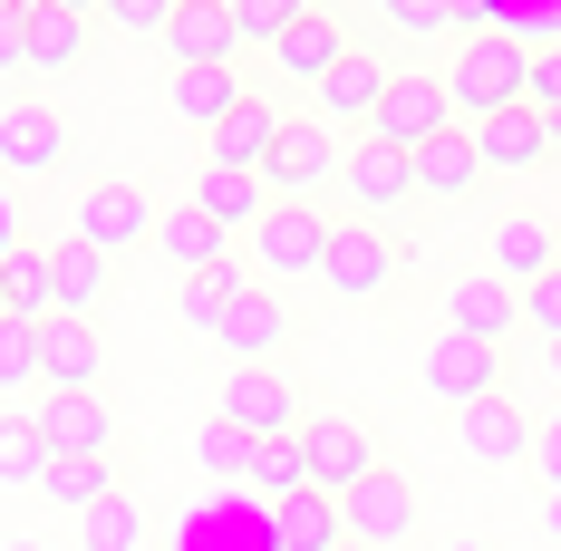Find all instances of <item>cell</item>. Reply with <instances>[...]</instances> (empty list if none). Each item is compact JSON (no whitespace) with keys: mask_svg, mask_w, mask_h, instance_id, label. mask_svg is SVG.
<instances>
[{"mask_svg":"<svg viewBox=\"0 0 561 551\" xmlns=\"http://www.w3.org/2000/svg\"><path fill=\"white\" fill-rule=\"evenodd\" d=\"M523 88H533V49H523V39H504V30H474V39L446 58V97H455V116H465V126L523 107Z\"/></svg>","mask_w":561,"mask_h":551,"instance_id":"cell-1","label":"cell"},{"mask_svg":"<svg viewBox=\"0 0 561 551\" xmlns=\"http://www.w3.org/2000/svg\"><path fill=\"white\" fill-rule=\"evenodd\" d=\"M339 126L330 116H290L280 126V146H272V165H262V184H272V204H310L320 184H339Z\"/></svg>","mask_w":561,"mask_h":551,"instance_id":"cell-2","label":"cell"},{"mask_svg":"<svg viewBox=\"0 0 561 551\" xmlns=\"http://www.w3.org/2000/svg\"><path fill=\"white\" fill-rule=\"evenodd\" d=\"M330 214H310V204H272V214L252 222V272L262 280H300V272H320L330 262Z\"/></svg>","mask_w":561,"mask_h":551,"instance_id":"cell-3","label":"cell"},{"mask_svg":"<svg viewBox=\"0 0 561 551\" xmlns=\"http://www.w3.org/2000/svg\"><path fill=\"white\" fill-rule=\"evenodd\" d=\"M214 416H232V426H242V436H300V426H310V406H300V387L280 378V368H232L224 378V397H214Z\"/></svg>","mask_w":561,"mask_h":551,"instance_id":"cell-4","label":"cell"},{"mask_svg":"<svg viewBox=\"0 0 561 551\" xmlns=\"http://www.w3.org/2000/svg\"><path fill=\"white\" fill-rule=\"evenodd\" d=\"M455 455H465V464H484V474H504V464H533V416H523L504 387H494V397L455 406Z\"/></svg>","mask_w":561,"mask_h":551,"instance_id":"cell-5","label":"cell"},{"mask_svg":"<svg viewBox=\"0 0 561 551\" xmlns=\"http://www.w3.org/2000/svg\"><path fill=\"white\" fill-rule=\"evenodd\" d=\"M339 184H348V204H368V214H397L407 194H416V146H397V136H348V156H339Z\"/></svg>","mask_w":561,"mask_h":551,"instance_id":"cell-6","label":"cell"},{"mask_svg":"<svg viewBox=\"0 0 561 551\" xmlns=\"http://www.w3.org/2000/svg\"><path fill=\"white\" fill-rule=\"evenodd\" d=\"M300 455H310V484H320V494H348L358 474H378V436H368V416H348V406L310 416V426H300Z\"/></svg>","mask_w":561,"mask_h":551,"instance_id":"cell-7","label":"cell"},{"mask_svg":"<svg viewBox=\"0 0 561 551\" xmlns=\"http://www.w3.org/2000/svg\"><path fill=\"white\" fill-rule=\"evenodd\" d=\"M339 513H348V542L397 551L407 532H416V484H407L397 464H378V474H358V484L339 494Z\"/></svg>","mask_w":561,"mask_h":551,"instance_id":"cell-8","label":"cell"},{"mask_svg":"<svg viewBox=\"0 0 561 551\" xmlns=\"http://www.w3.org/2000/svg\"><path fill=\"white\" fill-rule=\"evenodd\" d=\"M504 387V348L474 330H436L426 338V397H455V406H474V397H494Z\"/></svg>","mask_w":561,"mask_h":551,"instance_id":"cell-9","label":"cell"},{"mask_svg":"<svg viewBox=\"0 0 561 551\" xmlns=\"http://www.w3.org/2000/svg\"><path fill=\"white\" fill-rule=\"evenodd\" d=\"M397 262H407V242L368 232V222H339V232H330V262H320V280H330L339 300H378V290L397 280Z\"/></svg>","mask_w":561,"mask_h":551,"instance_id":"cell-10","label":"cell"},{"mask_svg":"<svg viewBox=\"0 0 561 551\" xmlns=\"http://www.w3.org/2000/svg\"><path fill=\"white\" fill-rule=\"evenodd\" d=\"M484 272L513 280V290L552 280V272H561V232H552V214H504L494 232H484Z\"/></svg>","mask_w":561,"mask_h":551,"instance_id":"cell-11","label":"cell"},{"mask_svg":"<svg viewBox=\"0 0 561 551\" xmlns=\"http://www.w3.org/2000/svg\"><path fill=\"white\" fill-rule=\"evenodd\" d=\"M30 416H39L49 455H116V406L88 397V387H58V397H39Z\"/></svg>","mask_w":561,"mask_h":551,"instance_id":"cell-12","label":"cell"},{"mask_svg":"<svg viewBox=\"0 0 561 551\" xmlns=\"http://www.w3.org/2000/svg\"><path fill=\"white\" fill-rule=\"evenodd\" d=\"M388 88H397V78L378 68V58H368V49H348L330 78L310 88V107L330 116V126H358V136H368V126H378V107H388Z\"/></svg>","mask_w":561,"mask_h":551,"instance_id":"cell-13","label":"cell"},{"mask_svg":"<svg viewBox=\"0 0 561 551\" xmlns=\"http://www.w3.org/2000/svg\"><path fill=\"white\" fill-rule=\"evenodd\" d=\"M156 204H146V184H98L88 204H78V242H98V252H126V242H156Z\"/></svg>","mask_w":561,"mask_h":551,"instance_id":"cell-14","label":"cell"},{"mask_svg":"<svg viewBox=\"0 0 561 551\" xmlns=\"http://www.w3.org/2000/svg\"><path fill=\"white\" fill-rule=\"evenodd\" d=\"M339 542H348V513H339V494H320V484L262 513V551H339Z\"/></svg>","mask_w":561,"mask_h":551,"instance_id":"cell-15","label":"cell"},{"mask_svg":"<svg viewBox=\"0 0 561 551\" xmlns=\"http://www.w3.org/2000/svg\"><path fill=\"white\" fill-rule=\"evenodd\" d=\"M474 184H484V146H474V126H446V136L416 146V194H426V204H465Z\"/></svg>","mask_w":561,"mask_h":551,"instance_id":"cell-16","label":"cell"},{"mask_svg":"<svg viewBox=\"0 0 561 551\" xmlns=\"http://www.w3.org/2000/svg\"><path fill=\"white\" fill-rule=\"evenodd\" d=\"M513 320H523V290H513V280H494V272H455L446 280V330H474V338L504 348Z\"/></svg>","mask_w":561,"mask_h":551,"instance_id":"cell-17","label":"cell"},{"mask_svg":"<svg viewBox=\"0 0 561 551\" xmlns=\"http://www.w3.org/2000/svg\"><path fill=\"white\" fill-rule=\"evenodd\" d=\"M58 156H68V126H58L39 97H10V107H0V165L10 174H49Z\"/></svg>","mask_w":561,"mask_h":551,"instance_id":"cell-18","label":"cell"},{"mask_svg":"<svg viewBox=\"0 0 561 551\" xmlns=\"http://www.w3.org/2000/svg\"><path fill=\"white\" fill-rule=\"evenodd\" d=\"M339 58H348V30H339L330 10H300V20H290V30H280V49H272V68H280V78H290V88H320V78H330Z\"/></svg>","mask_w":561,"mask_h":551,"instance_id":"cell-19","label":"cell"},{"mask_svg":"<svg viewBox=\"0 0 561 551\" xmlns=\"http://www.w3.org/2000/svg\"><path fill=\"white\" fill-rule=\"evenodd\" d=\"M174 68H232V49H242V30H232V0H184L165 30Z\"/></svg>","mask_w":561,"mask_h":551,"instance_id":"cell-20","label":"cell"},{"mask_svg":"<svg viewBox=\"0 0 561 551\" xmlns=\"http://www.w3.org/2000/svg\"><path fill=\"white\" fill-rule=\"evenodd\" d=\"M474 146H484V174H533L552 165V126H542V107H504L474 126Z\"/></svg>","mask_w":561,"mask_h":551,"instance_id":"cell-21","label":"cell"},{"mask_svg":"<svg viewBox=\"0 0 561 551\" xmlns=\"http://www.w3.org/2000/svg\"><path fill=\"white\" fill-rule=\"evenodd\" d=\"M214 338L232 348V368H272L280 348H290V310H280L272 290H242V300H232V320H224Z\"/></svg>","mask_w":561,"mask_h":551,"instance_id":"cell-22","label":"cell"},{"mask_svg":"<svg viewBox=\"0 0 561 551\" xmlns=\"http://www.w3.org/2000/svg\"><path fill=\"white\" fill-rule=\"evenodd\" d=\"M98 368H107V338H98V320H39V378L49 387H98Z\"/></svg>","mask_w":561,"mask_h":551,"instance_id":"cell-23","label":"cell"},{"mask_svg":"<svg viewBox=\"0 0 561 551\" xmlns=\"http://www.w3.org/2000/svg\"><path fill=\"white\" fill-rule=\"evenodd\" d=\"M156 252H165L174 272L194 280V272H214V262H232V232L214 214H204V204H194V194H184V204H174L165 222H156Z\"/></svg>","mask_w":561,"mask_h":551,"instance_id":"cell-24","label":"cell"},{"mask_svg":"<svg viewBox=\"0 0 561 551\" xmlns=\"http://www.w3.org/2000/svg\"><path fill=\"white\" fill-rule=\"evenodd\" d=\"M446 126H455L446 78H397L388 107H378V136H397V146H426V136H446Z\"/></svg>","mask_w":561,"mask_h":551,"instance_id":"cell-25","label":"cell"},{"mask_svg":"<svg viewBox=\"0 0 561 551\" xmlns=\"http://www.w3.org/2000/svg\"><path fill=\"white\" fill-rule=\"evenodd\" d=\"M280 126H290V116L272 107V97H262V88H252V97H242V107L224 116V126H214V165H272V146H280Z\"/></svg>","mask_w":561,"mask_h":551,"instance_id":"cell-26","label":"cell"},{"mask_svg":"<svg viewBox=\"0 0 561 551\" xmlns=\"http://www.w3.org/2000/svg\"><path fill=\"white\" fill-rule=\"evenodd\" d=\"M194 204L224 222V232H252V222L272 214V184H262L252 165H204L194 174Z\"/></svg>","mask_w":561,"mask_h":551,"instance_id":"cell-27","label":"cell"},{"mask_svg":"<svg viewBox=\"0 0 561 551\" xmlns=\"http://www.w3.org/2000/svg\"><path fill=\"white\" fill-rule=\"evenodd\" d=\"M49 280H58V310H68V320H98V300H107V252H98V242H49Z\"/></svg>","mask_w":561,"mask_h":551,"instance_id":"cell-28","label":"cell"},{"mask_svg":"<svg viewBox=\"0 0 561 551\" xmlns=\"http://www.w3.org/2000/svg\"><path fill=\"white\" fill-rule=\"evenodd\" d=\"M39 494H49L58 513H98V503L126 494V484H116V455H58L49 474H39Z\"/></svg>","mask_w":561,"mask_h":551,"instance_id":"cell-29","label":"cell"},{"mask_svg":"<svg viewBox=\"0 0 561 551\" xmlns=\"http://www.w3.org/2000/svg\"><path fill=\"white\" fill-rule=\"evenodd\" d=\"M174 116H184V126H224L232 107H242V97H252V88H242V78H232V68H174Z\"/></svg>","mask_w":561,"mask_h":551,"instance_id":"cell-30","label":"cell"},{"mask_svg":"<svg viewBox=\"0 0 561 551\" xmlns=\"http://www.w3.org/2000/svg\"><path fill=\"white\" fill-rule=\"evenodd\" d=\"M49 464H58V455H49V436H39V416H30V406H0V484L30 494Z\"/></svg>","mask_w":561,"mask_h":551,"instance_id":"cell-31","label":"cell"},{"mask_svg":"<svg viewBox=\"0 0 561 551\" xmlns=\"http://www.w3.org/2000/svg\"><path fill=\"white\" fill-rule=\"evenodd\" d=\"M88 58V20L78 10H49V0H30V68L58 78V68H78Z\"/></svg>","mask_w":561,"mask_h":551,"instance_id":"cell-32","label":"cell"},{"mask_svg":"<svg viewBox=\"0 0 561 551\" xmlns=\"http://www.w3.org/2000/svg\"><path fill=\"white\" fill-rule=\"evenodd\" d=\"M0 300H10V320H58L49 252H0Z\"/></svg>","mask_w":561,"mask_h":551,"instance_id":"cell-33","label":"cell"},{"mask_svg":"<svg viewBox=\"0 0 561 551\" xmlns=\"http://www.w3.org/2000/svg\"><path fill=\"white\" fill-rule=\"evenodd\" d=\"M242 494H262V503H290V494H310V455H300V436H272V445H252V474H242Z\"/></svg>","mask_w":561,"mask_h":551,"instance_id":"cell-34","label":"cell"},{"mask_svg":"<svg viewBox=\"0 0 561 551\" xmlns=\"http://www.w3.org/2000/svg\"><path fill=\"white\" fill-rule=\"evenodd\" d=\"M78 542H88V551H146V503L107 494L98 513H78Z\"/></svg>","mask_w":561,"mask_h":551,"instance_id":"cell-35","label":"cell"},{"mask_svg":"<svg viewBox=\"0 0 561 551\" xmlns=\"http://www.w3.org/2000/svg\"><path fill=\"white\" fill-rule=\"evenodd\" d=\"M252 445H262V436H242L232 416H204V436H194V464H204L214 484H242V474H252Z\"/></svg>","mask_w":561,"mask_h":551,"instance_id":"cell-36","label":"cell"},{"mask_svg":"<svg viewBox=\"0 0 561 551\" xmlns=\"http://www.w3.org/2000/svg\"><path fill=\"white\" fill-rule=\"evenodd\" d=\"M242 290H252V280L232 272V262H214V272H194V280H184V320H194V330H224Z\"/></svg>","mask_w":561,"mask_h":551,"instance_id":"cell-37","label":"cell"},{"mask_svg":"<svg viewBox=\"0 0 561 551\" xmlns=\"http://www.w3.org/2000/svg\"><path fill=\"white\" fill-rule=\"evenodd\" d=\"M310 0H232V30H242V49H280V30L300 20Z\"/></svg>","mask_w":561,"mask_h":551,"instance_id":"cell-38","label":"cell"},{"mask_svg":"<svg viewBox=\"0 0 561 551\" xmlns=\"http://www.w3.org/2000/svg\"><path fill=\"white\" fill-rule=\"evenodd\" d=\"M39 378V320H0V397Z\"/></svg>","mask_w":561,"mask_h":551,"instance_id":"cell-39","label":"cell"},{"mask_svg":"<svg viewBox=\"0 0 561 551\" xmlns=\"http://www.w3.org/2000/svg\"><path fill=\"white\" fill-rule=\"evenodd\" d=\"M174 10H184V0H107L98 20H116L126 39H165V30H174Z\"/></svg>","mask_w":561,"mask_h":551,"instance_id":"cell-40","label":"cell"},{"mask_svg":"<svg viewBox=\"0 0 561 551\" xmlns=\"http://www.w3.org/2000/svg\"><path fill=\"white\" fill-rule=\"evenodd\" d=\"M388 20L407 30V39H446V30H455V0H388Z\"/></svg>","mask_w":561,"mask_h":551,"instance_id":"cell-41","label":"cell"},{"mask_svg":"<svg viewBox=\"0 0 561 551\" xmlns=\"http://www.w3.org/2000/svg\"><path fill=\"white\" fill-rule=\"evenodd\" d=\"M523 320H533V330H542V338H552V348H561V272H552V280H533V290H523Z\"/></svg>","mask_w":561,"mask_h":551,"instance_id":"cell-42","label":"cell"},{"mask_svg":"<svg viewBox=\"0 0 561 551\" xmlns=\"http://www.w3.org/2000/svg\"><path fill=\"white\" fill-rule=\"evenodd\" d=\"M10 68H30V0L0 10V78H10Z\"/></svg>","mask_w":561,"mask_h":551,"instance_id":"cell-43","label":"cell"},{"mask_svg":"<svg viewBox=\"0 0 561 551\" xmlns=\"http://www.w3.org/2000/svg\"><path fill=\"white\" fill-rule=\"evenodd\" d=\"M533 474H542V494L561 484V406L542 416V426H533Z\"/></svg>","mask_w":561,"mask_h":551,"instance_id":"cell-44","label":"cell"},{"mask_svg":"<svg viewBox=\"0 0 561 551\" xmlns=\"http://www.w3.org/2000/svg\"><path fill=\"white\" fill-rule=\"evenodd\" d=\"M523 107H561V49H533V88H523Z\"/></svg>","mask_w":561,"mask_h":551,"instance_id":"cell-45","label":"cell"},{"mask_svg":"<svg viewBox=\"0 0 561 551\" xmlns=\"http://www.w3.org/2000/svg\"><path fill=\"white\" fill-rule=\"evenodd\" d=\"M542 532H552V542H561V484H552V494H542Z\"/></svg>","mask_w":561,"mask_h":551,"instance_id":"cell-46","label":"cell"},{"mask_svg":"<svg viewBox=\"0 0 561 551\" xmlns=\"http://www.w3.org/2000/svg\"><path fill=\"white\" fill-rule=\"evenodd\" d=\"M49 10H78V20H98V10H107V0H49Z\"/></svg>","mask_w":561,"mask_h":551,"instance_id":"cell-47","label":"cell"},{"mask_svg":"<svg viewBox=\"0 0 561 551\" xmlns=\"http://www.w3.org/2000/svg\"><path fill=\"white\" fill-rule=\"evenodd\" d=\"M542 126H552V165H561V107H542Z\"/></svg>","mask_w":561,"mask_h":551,"instance_id":"cell-48","label":"cell"},{"mask_svg":"<svg viewBox=\"0 0 561 551\" xmlns=\"http://www.w3.org/2000/svg\"><path fill=\"white\" fill-rule=\"evenodd\" d=\"M0 551H49V542H30V532H10V542H0Z\"/></svg>","mask_w":561,"mask_h":551,"instance_id":"cell-49","label":"cell"},{"mask_svg":"<svg viewBox=\"0 0 561 551\" xmlns=\"http://www.w3.org/2000/svg\"><path fill=\"white\" fill-rule=\"evenodd\" d=\"M446 551H494V542H446Z\"/></svg>","mask_w":561,"mask_h":551,"instance_id":"cell-50","label":"cell"},{"mask_svg":"<svg viewBox=\"0 0 561 551\" xmlns=\"http://www.w3.org/2000/svg\"><path fill=\"white\" fill-rule=\"evenodd\" d=\"M339 551H368V542H339Z\"/></svg>","mask_w":561,"mask_h":551,"instance_id":"cell-51","label":"cell"},{"mask_svg":"<svg viewBox=\"0 0 561 551\" xmlns=\"http://www.w3.org/2000/svg\"><path fill=\"white\" fill-rule=\"evenodd\" d=\"M0 10H10V0H0Z\"/></svg>","mask_w":561,"mask_h":551,"instance_id":"cell-52","label":"cell"}]
</instances>
